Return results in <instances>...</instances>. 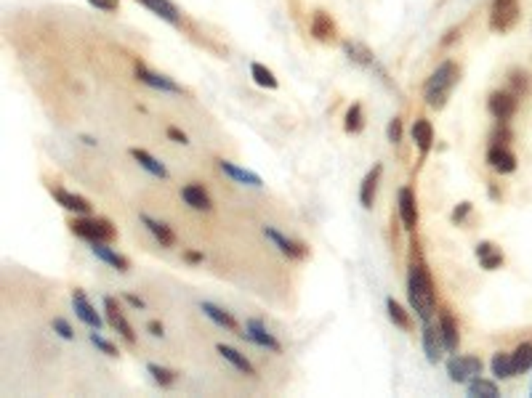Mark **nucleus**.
<instances>
[{
  "instance_id": "1",
  "label": "nucleus",
  "mask_w": 532,
  "mask_h": 398,
  "mask_svg": "<svg viewBox=\"0 0 532 398\" xmlns=\"http://www.w3.org/2000/svg\"><path fill=\"white\" fill-rule=\"evenodd\" d=\"M408 298L410 305L415 311V316L421 318L423 324L434 318L436 311V295H434V281H431L429 268L421 263V260H412L408 271Z\"/></svg>"
},
{
  "instance_id": "2",
  "label": "nucleus",
  "mask_w": 532,
  "mask_h": 398,
  "mask_svg": "<svg viewBox=\"0 0 532 398\" xmlns=\"http://www.w3.org/2000/svg\"><path fill=\"white\" fill-rule=\"evenodd\" d=\"M458 80H461V67L450 59L442 61L431 72V78L426 80V88H423V99H426V104H429L431 109H442L447 104L452 88L458 85Z\"/></svg>"
},
{
  "instance_id": "3",
  "label": "nucleus",
  "mask_w": 532,
  "mask_h": 398,
  "mask_svg": "<svg viewBox=\"0 0 532 398\" xmlns=\"http://www.w3.org/2000/svg\"><path fill=\"white\" fill-rule=\"evenodd\" d=\"M69 229H72V234H78L80 239L85 242H115L118 239V229L112 226V220L107 218H88V215H82V218H75L69 223Z\"/></svg>"
},
{
  "instance_id": "4",
  "label": "nucleus",
  "mask_w": 532,
  "mask_h": 398,
  "mask_svg": "<svg viewBox=\"0 0 532 398\" xmlns=\"http://www.w3.org/2000/svg\"><path fill=\"white\" fill-rule=\"evenodd\" d=\"M519 21V0H492L490 8V30L492 32H509Z\"/></svg>"
},
{
  "instance_id": "5",
  "label": "nucleus",
  "mask_w": 532,
  "mask_h": 398,
  "mask_svg": "<svg viewBox=\"0 0 532 398\" xmlns=\"http://www.w3.org/2000/svg\"><path fill=\"white\" fill-rule=\"evenodd\" d=\"M104 316H107V324L120 335V338L128 342V345H136V335H133V327L128 324V318L123 316V311H120V305H118V300L115 298H104Z\"/></svg>"
},
{
  "instance_id": "6",
  "label": "nucleus",
  "mask_w": 532,
  "mask_h": 398,
  "mask_svg": "<svg viewBox=\"0 0 532 398\" xmlns=\"http://www.w3.org/2000/svg\"><path fill=\"white\" fill-rule=\"evenodd\" d=\"M447 375L452 382H469V379L482 375V358L476 356H452L447 361Z\"/></svg>"
},
{
  "instance_id": "7",
  "label": "nucleus",
  "mask_w": 532,
  "mask_h": 398,
  "mask_svg": "<svg viewBox=\"0 0 532 398\" xmlns=\"http://www.w3.org/2000/svg\"><path fill=\"white\" fill-rule=\"evenodd\" d=\"M487 109H490V115L498 122H506L519 109V93H513V91H495L487 99Z\"/></svg>"
},
{
  "instance_id": "8",
  "label": "nucleus",
  "mask_w": 532,
  "mask_h": 398,
  "mask_svg": "<svg viewBox=\"0 0 532 398\" xmlns=\"http://www.w3.org/2000/svg\"><path fill=\"white\" fill-rule=\"evenodd\" d=\"M243 335H245L250 342H256L258 348H266V351H271V353H282L280 340L274 338V335L266 329L258 318H250V321H245V332H243Z\"/></svg>"
},
{
  "instance_id": "9",
  "label": "nucleus",
  "mask_w": 532,
  "mask_h": 398,
  "mask_svg": "<svg viewBox=\"0 0 532 398\" xmlns=\"http://www.w3.org/2000/svg\"><path fill=\"white\" fill-rule=\"evenodd\" d=\"M445 340H442V329H439V324H434V321H426L423 324V353L429 358L431 364H439L442 356H445Z\"/></svg>"
},
{
  "instance_id": "10",
  "label": "nucleus",
  "mask_w": 532,
  "mask_h": 398,
  "mask_svg": "<svg viewBox=\"0 0 532 398\" xmlns=\"http://www.w3.org/2000/svg\"><path fill=\"white\" fill-rule=\"evenodd\" d=\"M264 237L282 253V255H287V258H304L309 253V247L307 244H301V242H293V239H287L285 234H280L277 229H271V226H264Z\"/></svg>"
},
{
  "instance_id": "11",
  "label": "nucleus",
  "mask_w": 532,
  "mask_h": 398,
  "mask_svg": "<svg viewBox=\"0 0 532 398\" xmlns=\"http://www.w3.org/2000/svg\"><path fill=\"white\" fill-rule=\"evenodd\" d=\"M136 78H139V82L155 88V91H163V93H184V88L179 82H173V80L165 78V75H157V72L146 69L144 64H136Z\"/></svg>"
},
{
  "instance_id": "12",
  "label": "nucleus",
  "mask_w": 532,
  "mask_h": 398,
  "mask_svg": "<svg viewBox=\"0 0 532 398\" xmlns=\"http://www.w3.org/2000/svg\"><path fill=\"white\" fill-rule=\"evenodd\" d=\"M72 308H75V316L80 318L85 327H91V329H102V316L96 314V308L91 305V300L85 298V292L82 290H75L72 292Z\"/></svg>"
},
{
  "instance_id": "13",
  "label": "nucleus",
  "mask_w": 532,
  "mask_h": 398,
  "mask_svg": "<svg viewBox=\"0 0 532 398\" xmlns=\"http://www.w3.org/2000/svg\"><path fill=\"white\" fill-rule=\"evenodd\" d=\"M487 165L498 173H513L516 170V157L511 149H506V143H492L487 152Z\"/></svg>"
},
{
  "instance_id": "14",
  "label": "nucleus",
  "mask_w": 532,
  "mask_h": 398,
  "mask_svg": "<svg viewBox=\"0 0 532 398\" xmlns=\"http://www.w3.org/2000/svg\"><path fill=\"white\" fill-rule=\"evenodd\" d=\"M399 218H402V226L412 231L418 226V204H415V194L410 186H402L399 189Z\"/></svg>"
},
{
  "instance_id": "15",
  "label": "nucleus",
  "mask_w": 532,
  "mask_h": 398,
  "mask_svg": "<svg viewBox=\"0 0 532 398\" xmlns=\"http://www.w3.org/2000/svg\"><path fill=\"white\" fill-rule=\"evenodd\" d=\"M91 250H93V255H96V258L104 260V263H107V266H112V268H118L120 274H125V271L131 268V260L125 258V255H120L118 250H112L107 242H93V244H91Z\"/></svg>"
},
{
  "instance_id": "16",
  "label": "nucleus",
  "mask_w": 532,
  "mask_h": 398,
  "mask_svg": "<svg viewBox=\"0 0 532 398\" xmlns=\"http://www.w3.org/2000/svg\"><path fill=\"white\" fill-rule=\"evenodd\" d=\"M181 199H184L192 210H203V213H208V210L213 207L210 194L205 191L203 183H186L184 189H181Z\"/></svg>"
},
{
  "instance_id": "17",
  "label": "nucleus",
  "mask_w": 532,
  "mask_h": 398,
  "mask_svg": "<svg viewBox=\"0 0 532 398\" xmlns=\"http://www.w3.org/2000/svg\"><path fill=\"white\" fill-rule=\"evenodd\" d=\"M219 170H221L224 176H229L232 180H237V183H245V186H253V189H261V186H264V180H261L258 173H250L245 167H237L234 162L221 159V162H219Z\"/></svg>"
},
{
  "instance_id": "18",
  "label": "nucleus",
  "mask_w": 532,
  "mask_h": 398,
  "mask_svg": "<svg viewBox=\"0 0 532 398\" xmlns=\"http://www.w3.org/2000/svg\"><path fill=\"white\" fill-rule=\"evenodd\" d=\"M51 194L54 199L62 204L64 210H69V213H80V215H88L91 213V202L80 194H72V191H67V189H51Z\"/></svg>"
},
{
  "instance_id": "19",
  "label": "nucleus",
  "mask_w": 532,
  "mask_h": 398,
  "mask_svg": "<svg viewBox=\"0 0 532 398\" xmlns=\"http://www.w3.org/2000/svg\"><path fill=\"white\" fill-rule=\"evenodd\" d=\"M381 173H384V167H381V165H373V170H370L368 176L362 178V186H359V202H362V207H365V210H370V207H373V202H375V191H378Z\"/></svg>"
},
{
  "instance_id": "20",
  "label": "nucleus",
  "mask_w": 532,
  "mask_h": 398,
  "mask_svg": "<svg viewBox=\"0 0 532 398\" xmlns=\"http://www.w3.org/2000/svg\"><path fill=\"white\" fill-rule=\"evenodd\" d=\"M142 223L146 226V231H149L152 237L160 242V247H173V244H176V234H173V229H170L168 223H163V220L149 218L146 213L142 215Z\"/></svg>"
},
{
  "instance_id": "21",
  "label": "nucleus",
  "mask_w": 532,
  "mask_h": 398,
  "mask_svg": "<svg viewBox=\"0 0 532 398\" xmlns=\"http://www.w3.org/2000/svg\"><path fill=\"white\" fill-rule=\"evenodd\" d=\"M476 258H479V263H482L485 271H495V268L503 266V253H500V247H495L492 242H479V244H476Z\"/></svg>"
},
{
  "instance_id": "22",
  "label": "nucleus",
  "mask_w": 532,
  "mask_h": 398,
  "mask_svg": "<svg viewBox=\"0 0 532 398\" xmlns=\"http://www.w3.org/2000/svg\"><path fill=\"white\" fill-rule=\"evenodd\" d=\"M216 351H219V353H221V358H226V361H229V364H232L234 369H240L243 375H247V377H253V375H256L253 364H250L245 353H240L237 348H232V345H224V342H219V345H216Z\"/></svg>"
},
{
  "instance_id": "23",
  "label": "nucleus",
  "mask_w": 532,
  "mask_h": 398,
  "mask_svg": "<svg viewBox=\"0 0 532 398\" xmlns=\"http://www.w3.org/2000/svg\"><path fill=\"white\" fill-rule=\"evenodd\" d=\"M311 35H314V40H320V43L335 40V21L330 19L325 11H317L311 16Z\"/></svg>"
},
{
  "instance_id": "24",
  "label": "nucleus",
  "mask_w": 532,
  "mask_h": 398,
  "mask_svg": "<svg viewBox=\"0 0 532 398\" xmlns=\"http://www.w3.org/2000/svg\"><path fill=\"white\" fill-rule=\"evenodd\" d=\"M136 3L146 5L152 14H157V16H160V19H165L168 24H179V21H181L179 8H176L170 0H136Z\"/></svg>"
},
{
  "instance_id": "25",
  "label": "nucleus",
  "mask_w": 532,
  "mask_h": 398,
  "mask_svg": "<svg viewBox=\"0 0 532 398\" xmlns=\"http://www.w3.org/2000/svg\"><path fill=\"white\" fill-rule=\"evenodd\" d=\"M131 157L136 159L139 165H142L146 173H152L155 178H168V167H165L160 159H155L149 152H144V149H139V146H133L131 149Z\"/></svg>"
},
{
  "instance_id": "26",
  "label": "nucleus",
  "mask_w": 532,
  "mask_h": 398,
  "mask_svg": "<svg viewBox=\"0 0 532 398\" xmlns=\"http://www.w3.org/2000/svg\"><path fill=\"white\" fill-rule=\"evenodd\" d=\"M203 314L216 327H221V329H226V332H237V321H234V316L229 314V311H224V308H219L216 303H203Z\"/></svg>"
},
{
  "instance_id": "27",
  "label": "nucleus",
  "mask_w": 532,
  "mask_h": 398,
  "mask_svg": "<svg viewBox=\"0 0 532 398\" xmlns=\"http://www.w3.org/2000/svg\"><path fill=\"white\" fill-rule=\"evenodd\" d=\"M412 141H415L421 154H429L431 143H434V128H431L429 119H415L412 122Z\"/></svg>"
},
{
  "instance_id": "28",
  "label": "nucleus",
  "mask_w": 532,
  "mask_h": 398,
  "mask_svg": "<svg viewBox=\"0 0 532 398\" xmlns=\"http://www.w3.org/2000/svg\"><path fill=\"white\" fill-rule=\"evenodd\" d=\"M439 329H442V340H445V348L447 351H458V342H461V335H458V324H455V318L452 314L447 311H442L439 314Z\"/></svg>"
},
{
  "instance_id": "29",
  "label": "nucleus",
  "mask_w": 532,
  "mask_h": 398,
  "mask_svg": "<svg viewBox=\"0 0 532 398\" xmlns=\"http://www.w3.org/2000/svg\"><path fill=\"white\" fill-rule=\"evenodd\" d=\"M344 51H346L348 59L354 61V64H359V67H373V64H375L373 51H370L368 45L357 43V40H346V43H344Z\"/></svg>"
},
{
  "instance_id": "30",
  "label": "nucleus",
  "mask_w": 532,
  "mask_h": 398,
  "mask_svg": "<svg viewBox=\"0 0 532 398\" xmlns=\"http://www.w3.org/2000/svg\"><path fill=\"white\" fill-rule=\"evenodd\" d=\"M490 369H492V375L498 379H509L516 375V369H513V358L511 353H495L490 361Z\"/></svg>"
},
{
  "instance_id": "31",
  "label": "nucleus",
  "mask_w": 532,
  "mask_h": 398,
  "mask_svg": "<svg viewBox=\"0 0 532 398\" xmlns=\"http://www.w3.org/2000/svg\"><path fill=\"white\" fill-rule=\"evenodd\" d=\"M362 128H365L362 104H351L346 112V119H344V130H346L348 136H357V133H362Z\"/></svg>"
},
{
  "instance_id": "32",
  "label": "nucleus",
  "mask_w": 532,
  "mask_h": 398,
  "mask_svg": "<svg viewBox=\"0 0 532 398\" xmlns=\"http://www.w3.org/2000/svg\"><path fill=\"white\" fill-rule=\"evenodd\" d=\"M466 390L469 396L474 398H498V385L490 382V379H482V377H474L466 382Z\"/></svg>"
},
{
  "instance_id": "33",
  "label": "nucleus",
  "mask_w": 532,
  "mask_h": 398,
  "mask_svg": "<svg viewBox=\"0 0 532 398\" xmlns=\"http://www.w3.org/2000/svg\"><path fill=\"white\" fill-rule=\"evenodd\" d=\"M513 358V369H516V375L519 372H527L532 366V342H519L516 345V351L511 353Z\"/></svg>"
},
{
  "instance_id": "34",
  "label": "nucleus",
  "mask_w": 532,
  "mask_h": 398,
  "mask_svg": "<svg viewBox=\"0 0 532 398\" xmlns=\"http://www.w3.org/2000/svg\"><path fill=\"white\" fill-rule=\"evenodd\" d=\"M250 78L256 80L261 88H269V91H274L277 88V78H274V72L269 69V67H264V64H250Z\"/></svg>"
},
{
  "instance_id": "35",
  "label": "nucleus",
  "mask_w": 532,
  "mask_h": 398,
  "mask_svg": "<svg viewBox=\"0 0 532 398\" xmlns=\"http://www.w3.org/2000/svg\"><path fill=\"white\" fill-rule=\"evenodd\" d=\"M146 372L152 375V379L160 385V388H170L176 377H179V372H173V369H168V366H160V364H146Z\"/></svg>"
},
{
  "instance_id": "36",
  "label": "nucleus",
  "mask_w": 532,
  "mask_h": 398,
  "mask_svg": "<svg viewBox=\"0 0 532 398\" xmlns=\"http://www.w3.org/2000/svg\"><path fill=\"white\" fill-rule=\"evenodd\" d=\"M386 311H389V318L399 327V329H410L412 327V321H410V314L397 303L394 298H386Z\"/></svg>"
},
{
  "instance_id": "37",
  "label": "nucleus",
  "mask_w": 532,
  "mask_h": 398,
  "mask_svg": "<svg viewBox=\"0 0 532 398\" xmlns=\"http://www.w3.org/2000/svg\"><path fill=\"white\" fill-rule=\"evenodd\" d=\"M509 85L513 88V93H524V91L530 88V75H527V72L513 69L511 75H509Z\"/></svg>"
},
{
  "instance_id": "38",
  "label": "nucleus",
  "mask_w": 532,
  "mask_h": 398,
  "mask_svg": "<svg viewBox=\"0 0 532 398\" xmlns=\"http://www.w3.org/2000/svg\"><path fill=\"white\" fill-rule=\"evenodd\" d=\"M91 342H93V345L102 351V353H107V356H118V353H120V351H118V348L109 342V340L99 335V329H93V332H91Z\"/></svg>"
},
{
  "instance_id": "39",
  "label": "nucleus",
  "mask_w": 532,
  "mask_h": 398,
  "mask_svg": "<svg viewBox=\"0 0 532 398\" xmlns=\"http://www.w3.org/2000/svg\"><path fill=\"white\" fill-rule=\"evenodd\" d=\"M54 332L64 340L75 338V332H72V327H69V321H67V318H54Z\"/></svg>"
},
{
  "instance_id": "40",
  "label": "nucleus",
  "mask_w": 532,
  "mask_h": 398,
  "mask_svg": "<svg viewBox=\"0 0 532 398\" xmlns=\"http://www.w3.org/2000/svg\"><path fill=\"white\" fill-rule=\"evenodd\" d=\"M386 136H389L391 143H399L402 141V119L399 117H394L389 122V130H386Z\"/></svg>"
},
{
  "instance_id": "41",
  "label": "nucleus",
  "mask_w": 532,
  "mask_h": 398,
  "mask_svg": "<svg viewBox=\"0 0 532 398\" xmlns=\"http://www.w3.org/2000/svg\"><path fill=\"white\" fill-rule=\"evenodd\" d=\"M469 213H471V202H461V204H458V207L450 213V220L452 223H463Z\"/></svg>"
},
{
  "instance_id": "42",
  "label": "nucleus",
  "mask_w": 532,
  "mask_h": 398,
  "mask_svg": "<svg viewBox=\"0 0 532 398\" xmlns=\"http://www.w3.org/2000/svg\"><path fill=\"white\" fill-rule=\"evenodd\" d=\"M93 8H99V11H107V14H112V11H118L120 8V0H88Z\"/></svg>"
},
{
  "instance_id": "43",
  "label": "nucleus",
  "mask_w": 532,
  "mask_h": 398,
  "mask_svg": "<svg viewBox=\"0 0 532 398\" xmlns=\"http://www.w3.org/2000/svg\"><path fill=\"white\" fill-rule=\"evenodd\" d=\"M168 139L170 141H176V143H189V139H186V133L184 130H179V128H168Z\"/></svg>"
},
{
  "instance_id": "44",
  "label": "nucleus",
  "mask_w": 532,
  "mask_h": 398,
  "mask_svg": "<svg viewBox=\"0 0 532 398\" xmlns=\"http://www.w3.org/2000/svg\"><path fill=\"white\" fill-rule=\"evenodd\" d=\"M146 329H149V335H155V338H163L165 335V329H163V324H160V321H149V324H146Z\"/></svg>"
},
{
  "instance_id": "45",
  "label": "nucleus",
  "mask_w": 532,
  "mask_h": 398,
  "mask_svg": "<svg viewBox=\"0 0 532 398\" xmlns=\"http://www.w3.org/2000/svg\"><path fill=\"white\" fill-rule=\"evenodd\" d=\"M125 300H128L133 308H139V311H144V308H146V303H144L142 298H136V295H125Z\"/></svg>"
},
{
  "instance_id": "46",
  "label": "nucleus",
  "mask_w": 532,
  "mask_h": 398,
  "mask_svg": "<svg viewBox=\"0 0 532 398\" xmlns=\"http://www.w3.org/2000/svg\"><path fill=\"white\" fill-rule=\"evenodd\" d=\"M184 258H186V263H203V253H184Z\"/></svg>"
},
{
  "instance_id": "47",
  "label": "nucleus",
  "mask_w": 532,
  "mask_h": 398,
  "mask_svg": "<svg viewBox=\"0 0 532 398\" xmlns=\"http://www.w3.org/2000/svg\"><path fill=\"white\" fill-rule=\"evenodd\" d=\"M455 38H461V30H450V32H447V35L442 38V45H450V43H452Z\"/></svg>"
},
{
  "instance_id": "48",
  "label": "nucleus",
  "mask_w": 532,
  "mask_h": 398,
  "mask_svg": "<svg viewBox=\"0 0 532 398\" xmlns=\"http://www.w3.org/2000/svg\"><path fill=\"white\" fill-rule=\"evenodd\" d=\"M82 143H88V146H96V141L91 139V136H82Z\"/></svg>"
}]
</instances>
